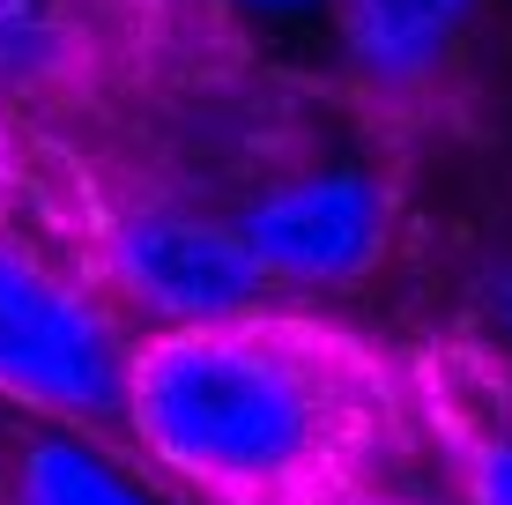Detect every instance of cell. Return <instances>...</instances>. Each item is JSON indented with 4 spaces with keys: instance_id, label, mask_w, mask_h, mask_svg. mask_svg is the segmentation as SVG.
<instances>
[{
    "instance_id": "cell-1",
    "label": "cell",
    "mask_w": 512,
    "mask_h": 505,
    "mask_svg": "<svg viewBox=\"0 0 512 505\" xmlns=\"http://www.w3.org/2000/svg\"><path fill=\"white\" fill-rule=\"evenodd\" d=\"M119 439L208 505H334L423 454L409 364L275 298L134 335Z\"/></svg>"
},
{
    "instance_id": "cell-2",
    "label": "cell",
    "mask_w": 512,
    "mask_h": 505,
    "mask_svg": "<svg viewBox=\"0 0 512 505\" xmlns=\"http://www.w3.org/2000/svg\"><path fill=\"white\" fill-rule=\"evenodd\" d=\"M134 335L82 275L0 223V394L119 431Z\"/></svg>"
},
{
    "instance_id": "cell-3",
    "label": "cell",
    "mask_w": 512,
    "mask_h": 505,
    "mask_svg": "<svg viewBox=\"0 0 512 505\" xmlns=\"http://www.w3.org/2000/svg\"><path fill=\"white\" fill-rule=\"evenodd\" d=\"M231 223L275 283L342 290L364 283L394 246V194L372 164H320L260 186L253 201H238Z\"/></svg>"
},
{
    "instance_id": "cell-4",
    "label": "cell",
    "mask_w": 512,
    "mask_h": 505,
    "mask_svg": "<svg viewBox=\"0 0 512 505\" xmlns=\"http://www.w3.org/2000/svg\"><path fill=\"white\" fill-rule=\"evenodd\" d=\"M112 275L134 305H149V320H216L275 298V275L253 260L238 223L179 201L127 208L112 223Z\"/></svg>"
},
{
    "instance_id": "cell-5",
    "label": "cell",
    "mask_w": 512,
    "mask_h": 505,
    "mask_svg": "<svg viewBox=\"0 0 512 505\" xmlns=\"http://www.w3.org/2000/svg\"><path fill=\"white\" fill-rule=\"evenodd\" d=\"M0 505H208L134 439L0 394Z\"/></svg>"
},
{
    "instance_id": "cell-6",
    "label": "cell",
    "mask_w": 512,
    "mask_h": 505,
    "mask_svg": "<svg viewBox=\"0 0 512 505\" xmlns=\"http://www.w3.org/2000/svg\"><path fill=\"white\" fill-rule=\"evenodd\" d=\"M409 387L453 505H512V372L475 335H438L409 357Z\"/></svg>"
},
{
    "instance_id": "cell-7",
    "label": "cell",
    "mask_w": 512,
    "mask_h": 505,
    "mask_svg": "<svg viewBox=\"0 0 512 505\" xmlns=\"http://www.w3.org/2000/svg\"><path fill=\"white\" fill-rule=\"evenodd\" d=\"M483 0H334L342 45L364 90L379 97H423L446 60L461 52Z\"/></svg>"
},
{
    "instance_id": "cell-8",
    "label": "cell",
    "mask_w": 512,
    "mask_h": 505,
    "mask_svg": "<svg viewBox=\"0 0 512 505\" xmlns=\"http://www.w3.org/2000/svg\"><path fill=\"white\" fill-rule=\"evenodd\" d=\"M90 60V23L45 0H0V90H60Z\"/></svg>"
},
{
    "instance_id": "cell-9",
    "label": "cell",
    "mask_w": 512,
    "mask_h": 505,
    "mask_svg": "<svg viewBox=\"0 0 512 505\" xmlns=\"http://www.w3.org/2000/svg\"><path fill=\"white\" fill-rule=\"evenodd\" d=\"M475 305H483V327H475V342H483V350L512 372V260L483 283V298H475Z\"/></svg>"
},
{
    "instance_id": "cell-10",
    "label": "cell",
    "mask_w": 512,
    "mask_h": 505,
    "mask_svg": "<svg viewBox=\"0 0 512 505\" xmlns=\"http://www.w3.org/2000/svg\"><path fill=\"white\" fill-rule=\"evenodd\" d=\"M238 15H260V23H305V15H327L334 0H223Z\"/></svg>"
},
{
    "instance_id": "cell-11",
    "label": "cell",
    "mask_w": 512,
    "mask_h": 505,
    "mask_svg": "<svg viewBox=\"0 0 512 505\" xmlns=\"http://www.w3.org/2000/svg\"><path fill=\"white\" fill-rule=\"evenodd\" d=\"M334 505H423V498L394 491V483H364V491H349V498H334Z\"/></svg>"
}]
</instances>
